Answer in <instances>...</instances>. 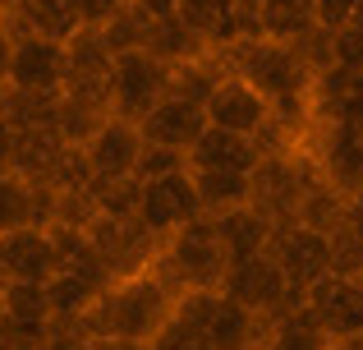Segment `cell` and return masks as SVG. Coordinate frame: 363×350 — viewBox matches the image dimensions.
I'll return each instance as SVG.
<instances>
[{"instance_id": "42", "label": "cell", "mask_w": 363, "mask_h": 350, "mask_svg": "<svg viewBox=\"0 0 363 350\" xmlns=\"http://www.w3.org/2000/svg\"><path fill=\"white\" fill-rule=\"evenodd\" d=\"M248 5H262V0H248Z\"/></svg>"}, {"instance_id": "15", "label": "cell", "mask_w": 363, "mask_h": 350, "mask_svg": "<svg viewBox=\"0 0 363 350\" xmlns=\"http://www.w3.org/2000/svg\"><path fill=\"white\" fill-rule=\"evenodd\" d=\"M138 153H143L138 125L116 120V116H111L106 125L88 138V148H83V157H88V166H92V180H133Z\"/></svg>"}, {"instance_id": "23", "label": "cell", "mask_w": 363, "mask_h": 350, "mask_svg": "<svg viewBox=\"0 0 363 350\" xmlns=\"http://www.w3.org/2000/svg\"><path fill=\"white\" fill-rule=\"evenodd\" d=\"M313 28H318L313 23V0H262L257 5V33L267 42L299 46Z\"/></svg>"}, {"instance_id": "2", "label": "cell", "mask_w": 363, "mask_h": 350, "mask_svg": "<svg viewBox=\"0 0 363 350\" xmlns=\"http://www.w3.org/2000/svg\"><path fill=\"white\" fill-rule=\"evenodd\" d=\"M152 272H157L175 295L221 290L225 272H230V258H225V249H221V235H216L212 217H198V222L179 226L175 235H166Z\"/></svg>"}, {"instance_id": "5", "label": "cell", "mask_w": 363, "mask_h": 350, "mask_svg": "<svg viewBox=\"0 0 363 350\" xmlns=\"http://www.w3.org/2000/svg\"><path fill=\"white\" fill-rule=\"evenodd\" d=\"M88 244L97 249L101 268L111 272V281H129L152 272L161 253V240L138 222V217H92L88 222Z\"/></svg>"}, {"instance_id": "18", "label": "cell", "mask_w": 363, "mask_h": 350, "mask_svg": "<svg viewBox=\"0 0 363 350\" xmlns=\"http://www.w3.org/2000/svg\"><path fill=\"white\" fill-rule=\"evenodd\" d=\"M253 350H336V341H331L327 327L299 305V309H285V314L267 318Z\"/></svg>"}, {"instance_id": "33", "label": "cell", "mask_w": 363, "mask_h": 350, "mask_svg": "<svg viewBox=\"0 0 363 350\" xmlns=\"http://www.w3.org/2000/svg\"><path fill=\"white\" fill-rule=\"evenodd\" d=\"M124 5H129V0H74V9H79V23H83V28H106Z\"/></svg>"}, {"instance_id": "14", "label": "cell", "mask_w": 363, "mask_h": 350, "mask_svg": "<svg viewBox=\"0 0 363 350\" xmlns=\"http://www.w3.org/2000/svg\"><path fill=\"white\" fill-rule=\"evenodd\" d=\"M203 129H207L203 106H198V102H184V97H170V92L138 120L143 143L170 148V153H184V157H189V148L198 143V134H203Z\"/></svg>"}, {"instance_id": "4", "label": "cell", "mask_w": 363, "mask_h": 350, "mask_svg": "<svg viewBox=\"0 0 363 350\" xmlns=\"http://www.w3.org/2000/svg\"><path fill=\"white\" fill-rule=\"evenodd\" d=\"M267 253L272 263L281 268L285 286H290V309L303 305L318 281L331 277V244L322 231H308L299 222H285V226H272V240H267Z\"/></svg>"}, {"instance_id": "9", "label": "cell", "mask_w": 363, "mask_h": 350, "mask_svg": "<svg viewBox=\"0 0 363 350\" xmlns=\"http://www.w3.org/2000/svg\"><path fill=\"white\" fill-rule=\"evenodd\" d=\"M221 295L235 300L240 309H248L257 323H267V318H276V314L290 309V286H285L281 268L272 263V253H257V258H248V263H235V268L225 272V281H221Z\"/></svg>"}, {"instance_id": "17", "label": "cell", "mask_w": 363, "mask_h": 350, "mask_svg": "<svg viewBox=\"0 0 363 350\" xmlns=\"http://www.w3.org/2000/svg\"><path fill=\"white\" fill-rule=\"evenodd\" d=\"M262 162L257 138L244 134H225V129L207 125L198 134V143L189 148V171H235V175H253V166Z\"/></svg>"}, {"instance_id": "31", "label": "cell", "mask_w": 363, "mask_h": 350, "mask_svg": "<svg viewBox=\"0 0 363 350\" xmlns=\"http://www.w3.org/2000/svg\"><path fill=\"white\" fill-rule=\"evenodd\" d=\"M175 171H189V157H184V153H170V148L143 143L138 166H133V180H138V185H147V180H161V175H175Z\"/></svg>"}, {"instance_id": "37", "label": "cell", "mask_w": 363, "mask_h": 350, "mask_svg": "<svg viewBox=\"0 0 363 350\" xmlns=\"http://www.w3.org/2000/svg\"><path fill=\"white\" fill-rule=\"evenodd\" d=\"M14 125H9L5 116H0V171H9V166H14Z\"/></svg>"}, {"instance_id": "10", "label": "cell", "mask_w": 363, "mask_h": 350, "mask_svg": "<svg viewBox=\"0 0 363 350\" xmlns=\"http://www.w3.org/2000/svg\"><path fill=\"white\" fill-rule=\"evenodd\" d=\"M5 88L33 97H60L65 88V46L46 37H14L5 60Z\"/></svg>"}, {"instance_id": "35", "label": "cell", "mask_w": 363, "mask_h": 350, "mask_svg": "<svg viewBox=\"0 0 363 350\" xmlns=\"http://www.w3.org/2000/svg\"><path fill=\"white\" fill-rule=\"evenodd\" d=\"M0 350H42V337L23 332V327H9V323H0Z\"/></svg>"}, {"instance_id": "43", "label": "cell", "mask_w": 363, "mask_h": 350, "mask_svg": "<svg viewBox=\"0 0 363 350\" xmlns=\"http://www.w3.org/2000/svg\"><path fill=\"white\" fill-rule=\"evenodd\" d=\"M0 88H5V74H0Z\"/></svg>"}, {"instance_id": "34", "label": "cell", "mask_w": 363, "mask_h": 350, "mask_svg": "<svg viewBox=\"0 0 363 350\" xmlns=\"http://www.w3.org/2000/svg\"><path fill=\"white\" fill-rule=\"evenodd\" d=\"M42 350H88V337H83L79 327H65V323H55L51 332L42 337Z\"/></svg>"}, {"instance_id": "26", "label": "cell", "mask_w": 363, "mask_h": 350, "mask_svg": "<svg viewBox=\"0 0 363 350\" xmlns=\"http://www.w3.org/2000/svg\"><path fill=\"white\" fill-rule=\"evenodd\" d=\"M37 226V185L18 171H0V235Z\"/></svg>"}, {"instance_id": "24", "label": "cell", "mask_w": 363, "mask_h": 350, "mask_svg": "<svg viewBox=\"0 0 363 350\" xmlns=\"http://www.w3.org/2000/svg\"><path fill=\"white\" fill-rule=\"evenodd\" d=\"M189 180H194V194H198L203 217H221V212H235V207H248V175H235V171H189Z\"/></svg>"}, {"instance_id": "16", "label": "cell", "mask_w": 363, "mask_h": 350, "mask_svg": "<svg viewBox=\"0 0 363 350\" xmlns=\"http://www.w3.org/2000/svg\"><path fill=\"white\" fill-rule=\"evenodd\" d=\"M9 37H46V42H69L79 33V9L74 0H18L5 14Z\"/></svg>"}, {"instance_id": "8", "label": "cell", "mask_w": 363, "mask_h": 350, "mask_svg": "<svg viewBox=\"0 0 363 350\" xmlns=\"http://www.w3.org/2000/svg\"><path fill=\"white\" fill-rule=\"evenodd\" d=\"M111 55L101 28H79V33L65 42V88L60 97L74 102H92V106H106L111 111Z\"/></svg>"}, {"instance_id": "41", "label": "cell", "mask_w": 363, "mask_h": 350, "mask_svg": "<svg viewBox=\"0 0 363 350\" xmlns=\"http://www.w3.org/2000/svg\"><path fill=\"white\" fill-rule=\"evenodd\" d=\"M14 5H18V0H0V18H5V14H9Z\"/></svg>"}, {"instance_id": "32", "label": "cell", "mask_w": 363, "mask_h": 350, "mask_svg": "<svg viewBox=\"0 0 363 350\" xmlns=\"http://www.w3.org/2000/svg\"><path fill=\"white\" fill-rule=\"evenodd\" d=\"M359 5L363 0H313V23H318V33L336 37V33H345V28L354 23Z\"/></svg>"}, {"instance_id": "3", "label": "cell", "mask_w": 363, "mask_h": 350, "mask_svg": "<svg viewBox=\"0 0 363 350\" xmlns=\"http://www.w3.org/2000/svg\"><path fill=\"white\" fill-rule=\"evenodd\" d=\"M318 180L322 175H318V166H313V157L303 153V148L262 153V162L248 175V207H257L272 226H285V222H294L303 194H308Z\"/></svg>"}, {"instance_id": "11", "label": "cell", "mask_w": 363, "mask_h": 350, "mask_svg": "<svg viewBox=\"0 0 363 350\" xmlns=\"http://www.w3.org/2000/svg\"><path fill=\"white\" fill-rule=\"evenodd\" d=\"M203 116L212 129H225V134H244V138H262L267 125H272V106L262 102V92H253L240 74H221L216 88L207 92Z\"/></svg>"}, {"instance_id": "20", "label": "cell", "mask_w": 363, "mask_h": 350, "mask_svg": "<svg viewBox=\"0 0 363 350\" xmlns=\"http://www.w3.org/2000/svg\"><path fill=\"white\" fill-rule=\"evenodd\" d=\"M0 323L23 327L33 337L51 332V300L46 286H28V281H0Z\"/></svg>"}, {"instance_id": "29", "label": "cell", "mask_w": 363, "mask_h": 350, "mask_svg": "<svg viewBox=\"0 0 363 350\" xmlns=\"http://www.w3.org/2000/svg\"><path fill=\"white\" fill-rule=\"evenodd\" d=\"M345 203L350 198H340L336 189H327L318 180V185L303 194V203H299V212H294V222L299 226H308V231H322V235H331V226L345 217Z\"/></svg>"}, {"instance_id": "38", "label": "cell", "mask_w": 363, "mask_h": 350, "mask_svg": "<svg viewBox=\"0 0 363 350\" xmlns=\"http://www.w3.org/2000/svg\"><path fill=\"white\" fill-rule=\"evenodd\" d=\"M88 350H147V346H129V341H92V337H88Z\"/></svg>"}, {"instance_id": "13", "label": "cell", "mask_w": 363, "mask_h": 350, "mask_svg": "<svg viewBox=\"0 0 363 350\" xmlns=\"http://www.w3.org/2000/svg\"><path fill=\"white\" fill-rule=\"evenodd\" d=\"M55 272H60V253H55L51 231H42V226H23V231L0 235V281L46 286Z\"/></svg>"}, {"instance_id": "19", "label": "cell", "mask_w": 363, "mask_h": 350, "mask_svg": "<svg viewBox=\"0 0 363 350\" xmlns=\"http://www.w3.org/2000/svg\"><path fill=\"white\" fill-rule=\"evenodd\" d=\"M212 226H216V235H221V249H225V258H230V268L267 253V240H272V222H267L257 207L221 212V217H212Z\"/></svg>"}, {"instance_id": "6", "label": "cell", "mask_w": 363, "mask_h": 350, "mask_svg": "<svg viewBox=\"0 0 363 350\" xmlns=\"http://www.w3.org/2000/svg\"><path fill=\"white\" fill-rule=\"evenodd\" d=\"M303 153L313 157L322 185L340 198H354L363 189V138L350 129V120H313Z\"/></svg>"}, {"instance_id": "27", "label": "cell", "mask_w": 363, "mask_h": 350, "mask_svg": "<svg viewBox=\"0 0 363 350\" xmlns=\"http://www.w3.org/2000/svg\"><path fill=\"white\" fill-rule=\"evenodd\" d=\"M331 244V277H350V281H363V231L354 217H340L327 235Z\"/></svg>"}, {"instance_id": "25", "label": "cell", "mask_w": 363, "mask_h": 350, "mask_svg": "<svg viewBox=\"0 0 363 350\" xmlns=\"http://www.w3.org/2000/svg\"><path fill=\"white\" fill-rule=\"evenodd\" d=\"M97 295H101V286L74 277V272H55V277L46 281V300H51V327H55V323L79 327V318L88 314L92 305H97Z\"/></svg>"}, {"instance_id": "1", "label": "cell", "mask_w": 363, "mask_h": 350, "mask_svg": "<svg viewBox=\"0 0 363 350\" xmlns=\"http://www.w3.org/2000/svg\"><path fill=\"white\" fill-rule=\"evenodd\" d=\"M175 290L157 277V272H143V277L116 281L97 295V305L79 318V332L92 341H129V346H152L157 332L170 323L175 314Z\"/></svg>"}, {"instance_id": "36", "label": "cell", "mask_w": 363, "mask_h": 350, "mask_svg": "<svg viewBox=\"0 0 363 350\" xmlns=\"http://www.w3.org/2000/svg\"><path fill=\"white\" fill-rule=\"evenodd\" d=\"M129 9H138L147 23H157V18H170V14H175V0H129Z\"/></svg>"}, {"instance_id": "30", "label": "cell", "mask_w": 363, "mask_h": 350, "mask_svg": "<svg viewBox=\"0 0 363 350\" xmlns=\"http://www.w3.org/2000/svg\"><path fill=\"white\" fill-rule=\"evenodd\" d=\"M101 37H106L111 55H124V51H143V42H147V18L138 14V9L124 5L116 18H111L106 28H101Z\"/></svg>"}, {"instance_id": "12", "label": "cell", "mask_w": 363, "mask_h": 350, "mask_svg": "<svg viewBox=\"0 0 363 350\" xmlns=\"http://www.w3.org/2000/svg\"><path fill=\"white\" fill-rule=\"evenodd\" d=\"M198 217H203V207H198V194H194L189 171H175V175H161V180L138 185V222L147 226L157 240L175 235L179 226L198 222Z\"/></svg>"}, {"instance_id": "21", "label": "cell", "mask_w": 363, "mask_h": 350, "mask_svg": "<svg viewBox=\"0 0 363 350\" xmlns=\"http://www.w3.org/2000/svg\"><path fill=\"white\" fill-rule=\"evenodd\" d=\"M203 327H207V346L212 350H253L257 332H262V323H257L248 309H240L235 300H225V295L212 300Z\"/></svg>"}, {"instance_id": "39", "label": "cell", "mask_w": 363, "mask_h": 350, "mask_svg": "<svg viewBox=\"0 0 363 350\" xmlns=\"http://www.w3.org/2000/svg\"><path fill=\"white\" fill-rule=\"evenodd\" d=\"M345 212L354 217V222H359V231H363V189H359V194H354V198L345 203Z\"/></svg>"}, {"instance_id": "7", "label": "cell", "mask_w": 363, "mask_h": 350, "mask_svg": "<svg viewBox=\"0 0 363 350\" xmlns=\"http://www.w3.org/2000/svg\"><path fill=\"white\" fill-rule=\"evenodd\" d=\"M170 92V65L147 51H124L111 65V116L138 125L152 106Z\"/></svg>"}, {"instance_id": "28", "label": "cell", "mask_w": 363, "mask_h": 350, "mask_svg": "<svg viewBox=\"0 0 363 350\" xmlns=\"http://www.w3.org/2000/svg\"><path fill=\"white\" fill-rule=\"evenodd\" d=\"M175 14L203 37L207 46H221L225 37V18H230V0H175Z\"/></svg>"}, {"instance_id": "40", "label": "cell", "mask_w": 363, "mask_h": 350, "mask_svg": "<svg viewBox=\"0 0 363 350\" xmlns=\"http://www.w3.org/2000/svg\"><path fill=\"white\" fill-rule=\"evenodd\" d=\"M350 129H354V134L363 138V111H359V116H354V120H350Z\"/></svg>"}, {"instance_id": "22", "label": "cell", "mask_w": 363, "mask_h": 350, "mask_svg": "<svg viewBox=\"0 0 363 350\" xmlns=\"http://www.w3.org/2000/svg\"><path fill=\"white\" fill-rule=\"evenodd\" d=\"M143 51L157 55L161 65H170V70H175V65H189V60H198V55H207L212 46H207L179 14H170V18L147 23V42H143Z\"/></svg>"}]
</instances>
